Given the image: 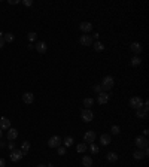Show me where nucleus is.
Segmentation results:
<instances>
[{
	"mask_svg": "<svg viewBox=\"0 0 149 167\" xmlns=\"http://www.w3.org/2000/svg\"><path fill=\"white\" fill-rule=\"evenodd\" d=\"M17 3H19L18 0H9V5H17Z\"/></svg>",
	"mask_w": 149,
	"mask_h": 167,
	"instance_id": "obj_37",
	"label": "nucleus"
},
{
	"mask_svg": "<svg viewBox=\"0 0 149 167\" xmlns=\"http://www.w3.org/2000/svg\"><path fill=\"white\" fill-rule=\"evenodd\" d=\"M22 102L25 103V105H30V103H33L35 102V95H33V93H24L22 94Z\"/></svg>",
	"mask_w": 149,
	"mask_h": 167,
	"instance_id": "obj_12",
	"label": "nucleus"
},
{
	"mask_svg": "<svg viewBox=\"0 0 149 167\" xmlns=\"http://www.w3.org/2000/svg\"><path fill=\"white\" fill-rule=\"evenodd\" d=\"M130 49L137 55V54L142 52V45H140L139 42H133V43H130Z\"/></svg>",
	"mask_w": 149,
	"mask_h": 167,
	"instance_id": "obj_14",
	"label": "nucleus"
},
{
	"mask_svg": "<svg viewBox=\"0 0 149 167\" xmlns=\"http://www.w3.org/2000/svg\"><path fill=\"white\" fill-rule=\"evenodd\" d=\"M100 85H101V90H104V93L106 91H111L112 88H113V85H115V79L112 76H104Z\"/></svg>",
	"mask_w": 149,
	"mask_h": 167,
	"instance_id": "obj_1",
	"label": "nucleus"
},
{
	"mask_svg": "<svg viewBox=\"0 0 149 167\" xmlns=\"http://www.w3.org/2000/svg\"><path fill=\"white\" fill-rule=\"evenodd\" d=\"M109 99H111V94L101 91V93L98 94V97H97V102H98V105H106L109 102Z\"/></svg>",
	"mask_w": 149,
	"mask_h": 167,
	"instance_id": "obj_8",
	"label": "nucleus"
},
{
	"mask_svg": "<svg viewBox=\"0 0 149 167\" xmlns=\"http://www.w3.org/2000/svg\"><path fill=\"white\" fill-rule=\"evenodd\" d=\"M14 39H15V36H14L12 33H6V35H3V40H5V42H9V43H11V42H14Z\"/></svg>",
	"mask_w": 149,
	"mask_h": 167,
	"instance_id": "obj_27",
	"label": "nucleus"
},
{
	"mask_svg": "<svg viewBox=\"0 0 149 167\" xmlns=\"http://www.w3.org/2000/svg\"><path fill=\"white\" fill-rule=\"evenodd\" d=\"M134 143H136L137 149H145V148H148V139H146L145 136H137V137L134 139Z\"/></svg>",
	"mask_w": 149,
	"mask_h": 167,
	"instance_id": "obj_2",
	"label": "nucleus"
},
{
	"mask_svg": "<svg viewBox=\"0 0 149 167\" xmlns=\"http://www.w3.org/2000/svg\"><path fill=\"white\" fill-rule=\"evenodd\" d=\"M93 105H94V100H93V99H90V97L84 99V108H85V109H90Z\"/></svg>",
	"mask_w": 149,
	"mask_h": 167,
	"instance_id": "obj_24",
	"label": "nucleus"
},
{
	"mask_svg": "<svg viewBox=\"0 0 149 167\" xmlns=\"http://www.w3.org/2000/svg\"><path fill=\"white\" fill-rule=\"evenodd\" d=\"M81 116H82V121L84 122H91L94 119V113L91 109H84L81 112Z\"/></svg>",
	"mask_w": 149,
	"mask_h": 167,
	"instance_id": "obj_4",
	"label": "nucleus"
},
{
	"mask_svg": "<svg viewBox=\"0 0 149 167\" xmlns=\"http://www.w3.org/2000/svg\"><path fill=\"white\" fill-rule=\"evenodd\" d=\"M22 5L28 8V6H31V5H33V0H22Z\"/></svg>",
	"mask_w": 149,
	"mask_h": 167,
	"instance_id": "obj_33",
	"label": "nucleus"
},
{
	"mask_svg": "<svg viewBox=\"0 0 149 167\" xmlns=\"http://www.w3.org/2000/svg\"><path fill=\"white\" fill-rule=\"evenodd\" d=\"M79 43L84 45V46H91L93 45V36H88V35L81 36L79 37Z\"/></svg>",
	"mask_w": 149,
	"mask_h": 167,
	"instance_id": "obj_7",
	"label": "nucleus"
},
{
	"mask_svg": "<svg viewBox=\"0 0 149 167\" xmlns=\"http://www.w3.org/2000/svg\"><path fill=\"white\" fill-rule=\"evenodd\" d=\"M0 129L2 130H9L11 129V119L6 118V116H2L0 118Z\"/></svg>",
	"mask_w": 149,
	"mask_h": 167,
	"instance_id": "obj_11",
	"label": "nucleus"
},
{
	"mask_svg": "<svg viewBox=\"0 0 149 167\" xmlns=\"http://www.w3.org/2000/svg\"><path fill=\"white\" fill-rule=\"evenodd\" d=\"M5 46V40H3V37H0V49Z\"/></svg>",
	"mask_w": 149,
	"mask_h": 167,
	"instance_id": "obj_36",
	"label": "nucleus"
},
{
	"mask_svg": "<svg viewBox=\"0 0 149 167\" xmlns=\"http://www.w3.org/2000/svg\"><path fill=\"white\" fill-rule=\"evenodd\" d=\"M93 90H94V91H95L97 94H100L101 91H103V90H101V85H94V88H93Z\"/></svg>",
	"mask_w": 149,
	"mask_h": 167,
	"instance_id": "obj_32",
	"label": "nucleus"
},
{
	"mask_svg": "<svg viewBox=\"0 0 149 167\" xmlns=\"http://www.w3.org/2000/svg\"><path fill=\"white\" fill-rule=\"evenodd\" d=\"M37 167H45V164H39V166Z\"/></svg>",
	"mask_w": 149,
	"mask_h": 167,
	"instance_id": "obj_42",
	"label": "nucleus"
},
{
	"mask_svg": "<svg viewBox=\"0 0 149 167\" xmlns=\"http://www.w3.org/2000/svg\"><path fill=\"white\" fill-rule=\"evenodd\" d=\"M93 48H94V51H97V52H103L104 51V45L101 42H98V40L93 43Z\"/></svg>",
	"mask_w": 149,
	"mask_h": 167,
	"instance_id": "obj_20",
	"label": "nucleus"
},
{
	"mask_svg": "<svg viewBox=\"0 0 149 167\" xmlns=\"http://www.w3.org/2000/svg\"><path fill=\"white\" fill-rule=\"evenodd\" d=\"M136 115H137V118L143 119V118H146V115H148V111H145L143 108H140V109H136Z\"/></svg>",
	"mask_w": 149,
	"mask_h": 167,
	"instance_id": "obj_22",
	"label": "nucleus"
},
{
	"mask_svg": "<svg viewBox=\"0 0 149 167\" xmlns=\"http://www.w3.org/2000/svg\"><path fill=\"white\" fill-rule=\"evenodd\" d=\"M17 137H18V130H17V129H14V127H11L9 131H8V140L14 142Z\"/></svg>",
	"mask_w": 149,
	"mask_h": 167,
	"instance_id": "obj_13",
	"label": "nucleus"
},
{
	"mask_svg": "<svg viewBox=\"0 0 149 167\" xmlns=\"http://www.w3.org/2000/svg\"><path fill=\"white\" fill-rule=\"evenodd\" d=\"M76 151H78L79 154H84V152L87 151V143H78V145H76Z\"/></svg>",
	"mask_w": 149,
	"mask_h": 167,
	"instance_id": "obj_26",
	"label": "nucleus"
},
{
	"mask_svg": "<svg viewBox=\"0 0 149 167\" xmlns=\"http://www.w3.org/2000/svg\"><path fill=\"white\" fill-rule=\"evenodd\" d=\"M35 48H36V51L39 52V54H45V52H46V49H48V46H46V43H45V42H37Z\"/></svg>",
	"mask_w": 149,
	"mask_h": 167,
	"instance_id": "obj_15",
	"label": "nucleus"
},
{
	"mask_svg": "<svg viewBox=\"0 0 149 167\" xmlns=\"http://www.w3.org/2000/svg\"><path fill=\"white\" fill-rule=\"evenodd\" d=\"M57 152H58V155H66V148L64 146H58Z\"/></svg>",
	"mask_w": 149,
	"mask_h": 167,
	"instance_id": "obj_31",
	"label": "nucleus"
},
{
	"mask_svg": "<svg viewBox=\"0 0 149 167\" xmlns=\"http://www.w3.org/2000/svg\"><path fill=\"white\" fill-rule=\"evenodd\" d=\"M61 143H63V140H61L60 136H52L48 140V146L49 148H58V146H61Z\"/></svg>",
	"mask_w": 149,
	"mask_h": 167,
	"instance_id": "obj_5",
	"label": "nucleus"
},
{
	"mask_svg": "<svg viewBox=\"0 0 149 167\" xmlns=\"http://www.w3.org/2000/svg\"><path fill=\"white\" fill-rule=\"evenodd\" d=\"M6 146H8V149H9V151H14V149H15V143H12V142H9V143H8Z\"/></svg>",
	"mask_w": 149,
	"mask_h": 167,
	"instance_id": "obj_34",
	"label": "nucleus"
},
{
	"mask_svg": "<svg viewBox=\"0 0 149 167\" xmlns=\"http://www.w3.org/2000/svg\"><path fill=\"white\" fill-rule=\"evenodd\" d=\"M94 39H98V37H100V35H98V33H94Z\"/></svg>",
	"mask_w": 149,
	"mask_h": 167,
	"instance_id": "obj_39",
	"label": "nucleus"
},
{
	"mask_svg": "<svg viewBox=\"0 0 149 167\" xmlns=\"http://www.w3.org/2000/svg\"><path fill=\"white\" fill-rule=\"evenodd\" d=\"M63 145H64V148H70L72 145H73V137H70V136H67L64 140H63Z\"/></svg>",
	"mask_w": 149,
	"mask_h": 167,
	"instance_id": "obj_23",
	"label": "nucleus"
},
{
	"mask_svg": "<svg viewBox=\"0 0 149 167\" xmlns=\"http://www.w3.org/2000/svg\"><path fill=\"white\" fill-rule=\"evenodd\" d=\"M111 131H112V134H119V133H121V129H119L118 125H113L111 129Z\"/></svg>",
	"mask_w": 149,
	"mask_h": 167,
	"instance_id": "obj_30",
	"label": "nucleus"
},
{
	"mask_svg": "<svg viewBox=\"0 0 149 167\" xmlns=\"http://www.w3.org/2000/svg\"><path fill=\"white\" fill-rule=\"evenodd\" d=\"M0 167H6V160L0 158Z\"/></svg>",
	"mask_w": 149,
	"mask_h": 167,
	"instance_id": "obj_35",
	"label": "nucleus"
},
{
	"mask_svg": "<svg viewBox=\"0 0 149 167\" xmlns=\"http://www.w3.org/2000/svg\"><path fill=\"white\" fill-rule=\"evenodd\" d=\"M98 151H100V148H98L97 145L90 143V152H91V154H98Z\"/></svg>",
	"mask_w": 149,
	"mask_h": 167,
	"instance_id": "obj_28",
	"label": "nucleus"
},
{
	"mask_svg": "<svg viewBox=\"0 0 149 167\" xmlns=\"http://www.w3.org/2000/svg\"><path fill=\"white\" fill-rule=\"evenodd\" d=\"M27 37H28V40H30V42H35V40L37 39V35L35 33V32H30V33L27 35Z\"/></svg>",
	"mask_w": 149,
	"mask_h": 167,
	"instance_id": "obj_29",
	"label": "nucleus"
},
{
	"mask_svg": "<svg viewBox=\"0 0 149 167\" xmlns=\"http://www.w3.org/2000/svg\"><path fill=\"white\" fill-rule=\"evenodd\" d=\"M82 166L84 167H93V158L90 155L82 157Z\"/></svg>",
	"mask_w": 149,
	"mask_h": 167,
	"instance_id": "obj_17",
	"label": "nucleus"
},
{
	"mask_svg": "<svg viewBox=\"0 0 149 167\" xmlns=\"http://www.w3.org/2000/svg\"><path fill=\"white\" fill-rule=\"evenodd\" d=\"M149 134V130L148 129H145V130H143V136H145V137H146V136H148Z\"/></svg>",
	"mask_w": 149,
	"mask_h": 167,
	"instance_id": "obj_38",
	"label": "nucleus"
},
{
	"mask_svg": "<svg viewBox=\"0 0 149 167\" xmlns=\"http://www.w3.org/2000/svg\"><path fill=\"white\" fill-rule=\"evenodd\" d=\"M79 28H81V32H84V33L87 35V33H90V32L93 30V24L88 22V21H84V22L79 24Z\"/></svg>",
	"mask_w": 149,
	"mask_h": 167,
	"instance_id": "obj_10",
	"label": "nucleus"
},
{
	"mask_svg": "<svg viewBox=\"0 0 149 167\" xmlns=\"http://www.w3.org/2000/svg\"><path fill=\"white\" fill-rule=\"evenodd\" d=\"M3 146H5V142H2V140H0V148H3Z\"/></svg>",
	"mask_w": 149,
	"mask_h": 167,
	"instance_id": "obj_40",
	"label": "nucleus"
},
{
	"mask_svg": "<svg viewBox=\"0 0 149 167\" xmlns=\"http://www.w3.org/2000/svg\"><path fill=\"white\" fill-rule=\"evenodd\" d=\"M106 160H108L109 163H116V161H118L116 152H108V154H106Z\"/></svg>",
	"mask_w": 149,
	"mask_h": 167,
	"instance_id": "obj_19",
	"label": "nucleus"
},
{
	"mask_svg": "<svg viewBox=\"0 0 149 167\" xmlns=\"http://www.w3.org/2000/svg\"><path fill=\"white\" fill-rule=\"evenodd\" d=\"M100 143H101L103 146L111 145V136H109V134H101V136H100Z\"/></svg>",
	"mask_w": 149,
	"mask_h": 167,
	"instance_id": "obj_16",
	"label": "nucleus"
},
{
	"mask_svg": "<svg viewBox=\"0 0 149 167\" xmlns=\"http://www.w3.org/2000/svg\"><path fill=\"white\" fill-rule=\"evenodd\" d=\"M21 151H22L24 154H27V152L30 151V142H27V140H24V142L21 143Z\"/></svg>",
	"mask_w": 149,
	"mask_h": 167,
	"instance_id": "obj_25",
	"label": "nucleus"
},
{
	"mask_svg": "<svg viewBox=\"0 0 149 167\" xmlns=\"http://www.w3.org/2000/svg\"><path fill=\"white\" fill-rule=\"evenodd\" d=\"M2 136H3V131H2V129H0V139H2Z\"/></svg>",
	"mask_w": 149,
	"mask_h": 167,
	"instance_id": "obj_41",
	"label": "nucleus"
},
{
	"mask_svg": "<svg viewBox=\"0 0 149 167\" xmlns=\"http://www.w3.org/2000/svg\"><path fill=\"white\" fill-rule=\"evenodd\" d=\"M133 157H134V160H143V158H146V155H145L143 149H137V151H134Z\"/></svg>",
	"mask_w": 149,
	"mask_h": 167,
	"instance_id": "obj_18",
	"label": "nucleus"
},
{
	"mask_svg": "<svg viewBox=\"0 0 149 167\" xmlns=\"http://www.w3.org/2000/svg\"><path fill=\"white\" fill-rule=\"evenodd\" d=\"M130 63H131V66H133V67H137V66H140V64H142V60H140V57H139V55H134L130 60Z\"/></svg>",
	"mask_w": 149,
	"mask_h": 167,
	"instance_id": "obj_21",
	"label": "nucleus"
},
{
	"mask_svg": "<svg viewBox=\"0 0 149 167\" xmlns=\"http://www.w3.org/2000/svg\"><path fill=\"white\" fill-rule=\"evenodd\" d=\"M95 133L93 130H88L85 134H84V140H85V143H94V140H95Z\"/></svg>",
	"mask_w": 149,
	"mask_h": 167,
	"instance_id": "obj_9",
	"label": "nucleus"
},
{
	"mask_svg": "<svg viewBox=\"0 0 149 167\" xmlns=\"http://www.w3.org/2000/svg\"><path fill=\"white\" fill-rule=\"evenodd\" d=\"M24 155H25V154H24L21 149H14V151H11V155H9V158H11V161L17 163V161H19V160H21Z\"/></svg>",
	"mask_w": 149,
	"mask_h": 167,
	"instance_id": "obj_3",
	"label": "nucleus"
},
{
	"mask_svg": "<svg viewBox=\"0 0 149 167\" xmlns=\"http://www.w3.org/2000/svg\"><path fill=\"white\" fill-rule=\"evenodd\" d=\"M130 106L131 108H134V109H140V108H143V100H142V97H131L130 99Z\"/></svg>",
	"mask_w": 149,
	"mask_h": 167,
	"instance_id": "obj_6",
	"label": "nucleus"
}]
</instances>
